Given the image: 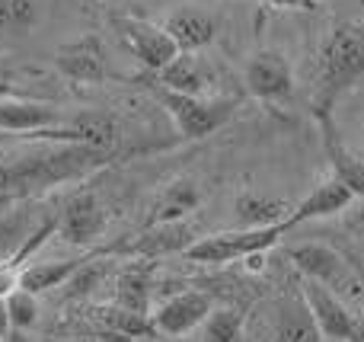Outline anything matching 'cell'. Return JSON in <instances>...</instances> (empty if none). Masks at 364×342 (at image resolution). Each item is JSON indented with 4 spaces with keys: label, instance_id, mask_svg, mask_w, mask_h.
<instances>
[{
    "label": "cell",
    "instance_id": "obj_1",
    "mask_svg": "<svg viewBox=\"0 0 364 342\" xmlns=\"http://www.w3.org/2000/svg\"><path fill=\"white\" fill-rule=\"evenodd\" d=\"M109 157H112L109 151H96V147L61 144L48 154L0 160V208L23 202V198L36 196L42 189H51V186L64 183V179L83 176V173L109 164Z\"/></svg>",
    "mask_w": 364,
    "mask_h": 342
},
{
    "label": "cell",
    "instance_id": "obj_2",
    "mask_svg": "<svg viewBox=\"0 0 364 342\" xmlns=\"http://www.w3.org/2000/svg\"><path fill=\"white\" fill-rule=\"evenodd\" d=\"M364 80V26L358 23H339L329 38L323 42L320 74H316L314 90V112L316 119L333 122L336 102Z\"/></svg>",
    "mask_w": 364,
    "mask_h": 342
},
{
    "label": "cell",
    "instance_id": "obj_3",
    "mask_svg": "<svg viewBox=\"0 0 364 342\" xmlns=\"http://www.w3.org/2000/svg\"><path fill=\"white\" fill-rule=\"evenodd\" d=\"M288 224H269V228H237V230H220V234H208V237H195L182 256L188 262H198V266H227V262L237 260H250L259 256L265 250H272L284 234H288Z\"/></svg>",
    "mask_w": 364,
    "mask_h": 342
},
{
    "label": "cell",
    "instance_id": "obj_4",
    "mask_svg": "<svg viewBox=\"0 0 364 342\" xmlns=\"http://www.w3.org/2000/svg\"><path fill=\"white\" fill-rule=\"evenodd\" d=\"M154 96L160 100V106L166 109V115L173 119L176 132L188 141H201L208 134H214L218 128H224L237 112V100L233 96H192V93H176L166 90L160 83H154Z\"/></svg>",
    "mask_w": 364,
    "mask_h": 342
},
{
    "label": "cell",
    "instance_id": "obj_5",
    "mask_svg": "<svg viewBox=\"0 0 364 342\" xmlns=\"http://www.w3.org/2000/svg\"><path fill=\"white\" fill-rule=\"evenodd\" d=\"M301 294L307 301L310 314H314L316 326H320L323 339L329 342H364V326L361 320L352 314V307L346 304V298L336 292H329L326 285L314 279L301 282Z\"/></svg>",
    "mask_w": 364,
    "mask_h": 342
},
{
    "label": "cell",
    "instance_id": "obj_6",
    "mask_svg": "<svg viewBox=\"0 0 364 342\" xmlns=\"http://www.w3.org/2000/svg\"><path fill=\"white\" fill-rule=\"evenodd\" d=\"M288 260L294 262V269L304 275V279L320 282V285H326L329 292L342 294V298L358 288L355 272L346 262V256L336 253V250L326 247V243H316V240L297 243V247L288 250Z\"/></svg>",
    "mask_w": 364,
    "mask_h": 342
},
{
    "label": "cell",
    "instance_id": "obj_7",
    "mask_svg": "<svg viewBox=\"0 0 364 342\" xmlns=\"http://www.w3.org/2000/svg\"><path fill=\"white\" fill-rule=\"evenodd\" d=\"M109 228V211L106 205L96 198V192L83 189L77 196H70L64 202V208L58 211V237L70 247H90L93 240H100Z\"/></svg>",
    "mask_w": 364,
    "mask_h": 342
},
{
    "label": "cell",
    "instance_id": "obj_8",
    "mask_svg": "<svg viewBox=\"0 0 364 342\" xmlns=\"http://www.w3.org/2000/svg\"><path fill=\"white\" fill-rule=\"evenodd\" d=\"M115 26H119V36H122V42L128 45V51H132L151 74H160V70L179 55V45L173 42L166 26H157V23H151V19H134V16L119 19Z\"/></svg>",
    "mask_w": 364,
    "mask_h": 342
},
{
    "label": "cell",
    "instance_id": "obj_9",
    "mask_svg": "<svg viewBox=\"0 0 364 342\" xmlns=\"http://www.w3.org/2000/svg\"><path fill=\"white\" fill-rule=\"evenodd\" d=\"M246 90L262 102H284L294 93L291 61L275 48H262L246 64Z\"/></svg>",
    "mask_w": 364,
    "mask_h": 342
},
{
    "label": "cell",
    "instance_id": "obj_10",
    "mask_svg": "<svg viewBox=\"0 0 364 342\" xmlns=\"http://www.w3.org/2000/svg\"><path fill=\"white\" fill-rule=\"evenodd\" d=\"M55 68L74 83H102L109 77V58L100 36H80L58 45Z\"/></svg>",
    "mask_w": 364,
    "mask_h": 342
},
{
    "label": "cell",
    "instance_id": "obj_11",
    "mask_svg": "<svg viewBox=\"0 0 364 342\" xmlns=\"http://www.w3.org/2000/svg\"><path fill=\"white\" fill-rule=\"evenodd\" d=\"M211 311H214L211 294L179 292V294H170L164 304L154 307L151 320H154V330H157L160 336H186V333L198 330Z\"/></svg>",
    "mask_w": 364,
    "mask_h": 342
},
{
    "label": "cell",
    "instance_id": "obj_12",
    "mask_svg": "<svg viewBox=\"0 0 364 342\" xmlns=\"http://www.w3.org/2000/svg\"><path fill=\"white\" fill-rule=\"evenodd\" d=\"M164 26L173 36V42L179 45V51H201L218 38V16L195 4H186V6H179V10H173Z\"/></svg>",
    "mask_w": 364,
    "mask_h": 342
},
{
    "label": "cell",
    "instance_id": "obj_13",
    "mask_svg": "<svg viewBox=\"0 0 364 342\" xmlns=\"http://www.w3.org/2000/svg\"><path fill=\"white\" fill-rule=\"evenodd\" d=\"M61 122H64V109L51 106V102L23 100V96L0 100V132H10V134L26 138L29 132L61 125Z\"/></svg>",
    "mask_w": 364,
    "mask_h": 342
},
{
    "label": "cell",
    "instance_id": "obj_14",
    "mask_svg": "<svg viewBox=\"0 0 364 342\" xmlns=\"http://www.w3.org/2000/svg\"><path fill=\"white\" fill-rule=\"evenodd\" d=\"M352 202H355V196L348 192V186H342L336 176H326L320 186H314V192H310L304 202H297L294 208H291L284 224H288V228H301V224H307V221L333 218V215H339V211H346Z\"/></svg>",
    "mask_w": 364,
    "mask_h": 342
},
{
    "label": "cell",
    "instance_id": "obj_15",
    "mask_svg": "<svg viewBox=\"0 0 364 342\" xmlns=\"http://www.w3.org/2000/svg\"><path fill=\"white\" fill-rule=\"evenodd\" d=\"M160 87L176 90V93H192V96H211L214 70L208 68L205 58H198V51H179L160 74H154Z\"/></svg>",
    "mask_w": 364,
    "mask_h": 342
},
{
    "label": "cell",
    "instance_id": "obj_16",
    "mask_svg": "<svg viewBox=\"0 0 364 342\" xmlns=\"http://www.w3.org/2000/svg\"><path fill=\"white\" fill-rule=\"evenodd\" d=\"M272 336H275V342H323V333L301 292L278 301Z\"/></svg>",
    "mask_w": 364,
    "mask_h": 342
},
{
    "label": "cell",
    "instance_id": "obj_17",
    "mask_svg": "<svg viewBox=\"0 0 364 342\" xmlns=\"http://www.w3.org/2000/svg\"><path fill=\"white\" fill-rule=\"evenodd\" d=\"M70 132V144H83V147H96V151H109L115 154L119 144V122L112 112L102 109H83V112L64 119Z\"/></svg>",
    "mask_w": 364,
    "mask_h": 342
},
{
    "label": "cell",
    "instance_id": "obj_18",
    "mask_svg": "<svg viewBox=\"0 0 364 342\" xmlns=\"http://www.w3.org/2000/svg\"><path fill=\"white\" fill-rule=\"evenodd\" d=\"M198 205H201L198 183H195V179H173L157 196V202H154L147 228H157V224H182Z\"/></svg>",
    "mask_w": 364,
    "mask_h": 342
},
{
    "label": "cell",
    "instance_id": "obj_19",
    "mask_svg": "<svg viewBox=\"0 0 364 342\" xmlns=\"http://www.w3.org/2000/svg\"><path fill=\"white\" fill-rule=\"evenodd\" d=\"M90 320L100 326V333H112V336L122 339H144V336H157L154 330V320L151 314H138V311H128L122 304H100V307H90Z\"/></svg>",
    "mask_w": 364,
    "mask_h": 342
},
{
    "label": "cell",
    "instance_id": "obj_20",
    "mask_svg": "<svg viewBox=\"0 0 364 342\" xmlns=\"http://www.w3.org/2000/svg\"><path fill=\"white\" fill-rule=\"evenodd\" d=\"M55 234H58V218H48V221L38 224L36 234H29L23 243H19L16 253L0 260V298H6L10 292H16L23 269L36 260V253L45 247V243H48V237H55Z\"/></svg>",
    "mask_w": 364,
    "mask_h": 342
},
{
    "label": "cell",
    "instance_id": "obj_21",
    "mask_svg": "<svg viewBox=\"0 0 364 342\" xmlns=\"http://www.w3.org/2000/svg\"><path fill=\"white\" fill-rule=\"evenodd\" d=\"M323 147H326V160L333 166V176L342 186H348V192L355 198H364V160L342 144L333 122H323Z\"/></svg>",
    "mask_w": 364,
    "mask_h": 342
},
{
    "label": "cell",
    "instance_id": "obj_22",
    "mask_svg": "<svg viewBox=\"0 0 364 342\" xmlns=\"http://www.w3.org/2000/svg\"><path fill=\"white\" fill-rule=\"evenodd\" d=\"M93 256L96 253L74 256V260H51V262L32 260L29 266L23 269V275H19V288H26V292H32V294H45V292H51V288H61V285H68L70 275L87 266Z\"/></svg>",
    "mask_w": 364,
    "mask_h": 342
},
{
    "label": "cell",
    "instance_id": "obj_23",
    "mask_svg": "<svg viewBox=\"0 0 364 342\" xmlns=\"http://www.w3.org/2000/svg\"><path fill=\"white\" fill-rule=\"evenodd\" d=\"M233 208H237L240 228H269V224L288 221L291 215V205L284 198L262 196V192H243Z\"/></svg>",
    "mask_w": 364,
    "mask_h": 342
},
{
    "label": "cell",
    "instance_id": "obj_24",
    "mask_svg": "<svg viewBox=\"0 0 364 342\" xmlns=\"http://www.w3.org/2000/svg\"><path fill=\"white\" fill-rule=\"evenodd\" d=\"M42 23V0H0V36L23 38Z\"/></svg>",
    "mask_w": 364,
    "mask_h": 342
},
{
    "label": "cell",
    "instance_id": "obj_25",
    "mask_svg": "<svg viewBox=\"0 0 364 342\" xmlns=\"http://www.w3.org/2000/svg\"><path fill=\"white\" fill-rule=\"evenodd\" d=\"M115 304L128 307V311H138V314H151V275L147 269L132 266L119 275L115 282Z\"/></svg>",
    "mask_w": 364,
    "mask_h": 342
},
{
    "label": "cell",
    "instance_id": "obj_26",
    "mask_svg": "<svg viewBox=\"0 0 364 342\" xmlns=\"http://www.w3.org/2000/svg\"><path fill=\"white\" fill-rule=\"evenodd\" d=\"M205 342H243V311L237 307H214L201 324Z\"/></svg>",
    "mask_w": 364,
    "mask_h": 342
},
{
    "label": "cell",
    "instance_id": "obj_27",
    "mask_svg": "<svg viewBox=\"0 0 364 342\" xmlns=\"http://www.w3.org/2000/svg\"><path fill=\"white\" fill-rule=\"evenodd\" d=\"M6 314H10V326L16 330H32L38 324V294L16 288V292L6 294Z\"/></svg>",
    "mask_w": 364,
    "mask_h": 342
},
{
    "label": "cell",
    "instance_id": "obj_28",
    "mask_svg": "<svg viewBox=\"0 0 364 342\" xmlns=\"http://www.w3.org/2000/svg\"><path fill=\"white\" fill-rule=\"evenodd\" d=\"M10 96H16V74H13L10 61L0 58V100H10Z\"/></svg>",
    "mask_w": 364,
    "mask_h": 342
},
{
    "label": "cell",
    "instance_id": "obj_29",
    "mask_svg": "<svg viewBox=\"0 0 364 342\" xmlns=\"http://www.w3.org/2000/svg\"><path fill=\"white\" fill-rule=\"evenodd\" d=\"M272 10H314L316 0H262Z\"/></svg>",
    "mask_w": 364,
    "mask_h": 342
},
{
    "label": "cell",
    "instance_id": "obj_30",
    "mask_svg": "<svg viewBox=\"0 0 364 342\" xmlns=\"http://www.w3.org/2000/svg\"><path fill=\"white\" fill-rule=\"evenodd\" d=\"M68 342H132V339H122V336H112V333H90V336H74Z\"/></svg>",
    "mask_w": 364,
    "mask_h": 342
},
{
    "label": "cell",
    "instance_id": "obj_31",
    "mask_svg": "<svg viewBox=\"0 0 364 342\" xmlns=\"http://www.w3.org/2000/svg\"><path fill=\"white\" fill-rule=\"evenodd\" d=\"M4 342H38V339L32 336L29 330H16V326H10V333L4 336Z\"/></svg>",
    "mask_w": 364,
    "mask_h": 342
},
{
    "label": "cell",
    "instance_id": "obj_32",
    "mask_svg": "<svg viewBox=\"0 0 364 342\" xmlns=\"http://www.w3.org/2000/svg\"><path fill=\"white\" fill-rule=\"evenodd\" d=\"M10 333V314H6V301L0 298V339Z\"/></svg>",
    "mask_w": 364,
    "mask_h": 342
},
{
    "label": "cell",
    "instance_id": "obj_33",
    "mask_svg": "<svg viewBox=\"0 0 364 342\" xmlns=\"http://www.w3.org/2000/svg\"><path fill=\"white\" fill-rule=\"evenodd\" d=\"M100 4H122V0H100Z\"/></svg>",
    "mask_w": 364,
    "mask_h": 342
},
{
    "label": "cell",
    "instance_id": "obj_34",
    "mask_svg": "<svg viewBox=\"0 0 364 342\" xmlns=\"http://www.w3.org/2000/svg\"><path fill=\"white\" fill-rule=\"evenodd\" d=\"M361 138H364V128H361Z\"/></svg>",
    "mask_w": 364,
    "mask_h": 342
},
{
    "label": "cell",
    "instance_id": "obj_35",
    "mask_svg": "<svg viewBox=\"0 0 364 342\" xmlns=\"http://www.w3.org/2000/svg\"><path fill=\"white\" fill-rule=\"evenodd\" d=\"M0 342H4V339H0Z\"/></svg>",
    "mask_w": 364,
    "mask_h": 342
}]
</instances>
